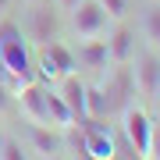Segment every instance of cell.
<instances>
[{
    "label": "cell",
    "mask_w": 160,
    "mask_h": 160,
    "mask_svg": "<svg viewBox=\"0 0 160 160\" xmlns=\"http://www.w3.org/2000/svg\"><path fill=\"white\" fill-rule=\"evenodd\" d=\"M0 82H7L11 92L25 82H36V64L29 53V39L18 25L0 22Z\"/></svg>",
    "instance_id": "obj_1"
},
{
    "label": "cell",
    "mask_w": 160,
    "mask_h": 160,
    "mask_svg": "<svg viewBox=\"0 0 160 160\" xmlns=\"http://www.w3.org/2000/svg\"><path fill=\"white\" fill-rule=\"evenodd\" d=\"M25 39L36 46H46L50 39H57L61 22H57V7L50 0H29V11H25V25H22Z\"/></svg>",
    "instance_id": "obj_2"
},
{
    "label": "cell",
    "mask_w": 160,
    "mask_h": 160,
    "mask_svg": "<svg viewBox=\"0 0 160 160\" xmlns=\"http://www.w3.org/2000/svg\"><path fill=\"white\" fill-rule=\"evenodd\" d=\"M68 14H71V32H75V39H96V36H107L110 14L103 11L100 0H78Z\"/></svg>",
    "instance_id": "obj_3"
},
{
    "label": "cell",
    "mask_w": 160,
    "mask_h": 160,
    "mask_svg": "<svg viewBox=\"0 0 160 160\" xmlns=\"http://www.w3.org/2000/svg\"><path fill=\"white\" fill-rule=\"evenodd\" d=\"M121 128H125V139L132 146V157H149V139H153V121H149L146 110L128 107L121 110Z\"/></svg>",
    "instance_id": "obj_4"
},
{
    "label": "cell",
    "mask_w": 160,
    "mask_h": 160,
    "mask_svg": "<svg viewBox=\"0 0 160 160\" xmlns=\"http://www.w3.org/2000/svg\"><path fill=\"white\" fill-rule=\"evenodd\" d=\"M82 135H86V157H96V160L118 157L114 135H110V128L103 125V118H86L82 121Z\"/></svg>",
    "instance_id": "obj_5"
},
{
    "label": "cell",
    "mask_w": 160,
    "mask_h": 160,
    "mask_svg": "<svg viewBox=\"0 0 160 160\" xmlns=\"http://www.w3.org/2000/svg\"><path fill=\"white\" fill-rule=\"evenodd\" d=\"M135 61V71H132V82H135L139 96L142 100H157L160 96V57L157 53H139Z\"/></svg>",
    "instance_id": "obj_6"
},
{
    "label": "cell",
    "mask_w": 160,
    "mask_h": 160,
    "mask_svg": "<svg viewBox=\"0 0 160 160\" xmlns=\"http://www.w3.org/2000/svg\"><path fill=\"white\" fill-rule=\"evenodd\" d=\"M57 96L64 100V107L71 110V118L82 125V121H86V82L78 78V71H68L57 82Z\"/></svg>",
    "instance_id": "obj_7"
},
{
    "label": "cell",
    "mask_w": 160,
    "mask_h": 160,
    "mask_svg": "<svg viewBox=\"0 0 160 160\" xmlns=\"http://www.w3.org/2000/svg\"><path fill=\"white\" fill-rule=\"evenodd\" d=\"M114 75L107 78V86H103V92H107V103H110V110H125L128 107V96H132V71H128V64H114Z\"/></svg>",
    "instance_id": "obj_8"
},
{
    "label": "cell",
    "mask_w": 160,
    "mask_h": 160,
    "mask_svg": "<svg viewBox=\"0 0 160 160\" xmlns=\"http://www.w3.org/2000/svg\"><path fill=\"white\" fill-rule=\"evenodd\" d=\"M29 142H32V149L39 157L64 153V135H61V128H53V125H29Z\"/></svg>",
    "instance_id": "obj_9"
},
{
    "label": "cell",
    "mask_w": 160,
    "mask_h": 160,
    "mask_svg": "<svg viewBox=\"0 0 160 160\" xmlns=\"http://www.w3.org/2000/svg\"><path fill=\"white\" fill-rule=\"evenodd\" d=\"M75 61L78 68H89V71H103L110 64V53H107V39L96 36V39H82L78 50H75Z\"/></svg>",
    "instance_id": "obj_10"
},
{
    "label": "cell",
    "mask_w": 160,
    "mask_h": 160,
    "mask_svg": "<svg viewBox=\"0 0 160 160\" xmlns=\"http://www.w3.org/2000/svg\"><path fill=\"white\" fill-rule=\"evenodd\" d=\"M107 53H110V64H132V57H135V32L128 25H118L107 36Z\"/></svg>",
    "instance_id": "obj_11"
},
{
    "label": "cell",
    "mask_w": 160,
    "mask_h": 160,
    "mask_svg": "<svg viewBox=\"0 0 160 160\" xmlns=\"http://www.w3.org/2000/svg\"><path fill=\"white\" fill-rule=\"evenodd\" d=\"M43 50H46V57H50L53 64H57V71H61V75H68V71H78V61H75V53H71L64 43L50 39V43L43 46Z\"/></svg>",
    "instance_id": "obj_12"
},
{
    "label": "cell",
    "mask_w": 160,
    "mask_h": 160,
    "mask_svg": "<svg viewBox=\"0 0 160 160\" xmlns=\"http://www.w3.org/2000/svg\"><path fill=\"white\" fill-rule=\"evenodd\" d=\"M46 110H50V125H53V128H61V132L68 128V125H78V121L71 118V110L64 107V100L57 96V92H46Z\"/></svg>",
    "instance_id": "obj_13"
},
{
    "label": "cell",
    "mask_w": 160,
    "mask_h": 160,
    "mask_svg": "<svg viewBox=\"0 0 160 160\" xmlns=\"http://www.w3.org/2000/svg\"><path fill=\"white\" fill-rule=\"evenodd\" d=\"M107 114H110L107 92L96 86H86V118H107Z\"/></svg>",
    "instance_id": "obj_14"
},
{
    "label": "cell",
    "mask_w": 160,
    "mask_h": 160,
    "mask_svg": "<svg viewBox=\"0 0 160 160\" xmlns=\"http://www.w3.org/2000/svg\"><path fill=\"white\" fill-rule=\"evenodd\" d=\"M142 29H146V39L153 43V46H160V7H153V11L146 14Z\"/></svg>",
    "instance_id": "obj_15"
},
{
    "label": "cell",
    "mask_w": 160,
    "mask_h": 160,
    "mask_svg": "<svg viewBox=\"0 0 160 160\" xmlns=\"http://www.w3.org/2000/svg\"><path fill=\"white\" fill-rule=\"evenodd\" d=\"M0 157H4V160H22V157H25V153H22V142L4 139V142H0Z\"/></svg>",
    "instance_id": "obj_16"
},
{
    "label": "cell",
    "mask_w": 160,
    "mask_h": 160,
    "mask_svg": "<svg viewBox=\"0 0 160 160\" xmlns=\"http://www.w3.org/2000/svg\"><path fill=\"white\" fill-rule=\"evenodd\" d=\"M11 103H14V92H11V86L7 82H0V118L11 110Z\"/></svg>",
    "instance_id": "obj_17"
},
{
    "label": "cell",
    "mask_w": 160,
    "mask_h": 160,
    "mask_svg": "<svg viewBox=\"0 0 160 160\" xmlns=\"http://www.w3.org/2000/svg\"><path fill=\"white\" fill-rule=\"evenodd\" d=\"M100 4H103V11H107L110 18H121L125 7H128V0H100Z\"/></svg>",
    "instance_id": "obj_18"
},
{
    "label": "cell",
    "mask_w": 160,
    "mask_h": 160,
    "mask_svg": "<svg viewBox=\"0 0 160 160\" xmlns=\"http://www.w3.org/2000/svg\"><path fill=\"white\" fill-rule=\"evenodd\" d=\"M149 157H160V125H153V139H149Z\"/></svg>",
    "instance_id": "obj_19"
},
{
    "label": "cell",
    "mask_w": 160,
    "mask_h": 160,
    "mask_svg": "<svg viewBox=\"0 0 160 160\" xmlns=\"http://www.w3.org/2000/svg\"><path fill=\"white\" fill-rule=\"evenodd\" d=\"M7 11H11V0H0V22L7 18Z\"/></svg>",
    "instance_id": "obj_20"
},
{
    "label": "cell",
    "mask_w": 160,
    "mask_h": 160,
    "mask_svg": "<svg viewBox=\"0 0 160 160\" xmlns=\"http://www.w3.org/2000/svg\"><path fill=\"white\" fill-rule=\"evenodd\" d=\"M57 4H61V11H71V7L78 4V0H57Z\"/></svg>",
    "instance_id": "obj_21"
}]
</instances>
